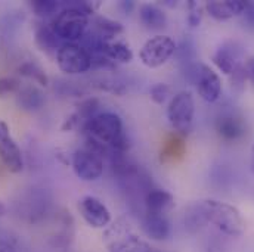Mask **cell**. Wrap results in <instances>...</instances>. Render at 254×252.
Segmentation results:
<instances>
[{
    "label": "cell",
    "instance_id": "obj_4",
    "mask_svg": "<svg viewBox=\"0 0 254 252\" xmlns=\"http://www.w3.org/2000/svg\"><path fill=\"white\" fill-rule=\"evenodd\" d=\"M195 102L193 96L188 90L176 93L167 105V120L170 126L181 136L190 134L193 124Z\"/></svg>",
    "mask_w": 254,
    "mask_h": 252
},
{
    "label": "cell",
    "instance_id": "obj_29",
    "mask_svg": "<svg viewBox=\"0 0 254 252\" xmlns=\"http://www.w3.org/2000/svg\"><path fill=\"white\" fill-rule=\"evenodd\" d=\"M119 6H120V9H123V12H125V13L128 15V13L133 10L134 3H133V1H120V4H119Z\"/></svg>",
    "mask_w": 254,
    "mask_h": 252
},
{
    "label": "cell",
    "instance_id": "obj_6",
    "mask_svg": "<svg viewBox=\"0 0 254 252\" xmlns=\"http://www.w3.org/2000/svg\"><path fill=\"white\" fill-rule=\"evenodd\" d=\"M178 50L175 40L169 36L158 34L143 43L139 50V58L148 68H158L167 62Z\"/></svg>",
    "mask_w": 254,
    "mask_h": 252
},
{
    "label": "cell",
    "instance_id": "obj_24",
    "mask_svg": "<svg viewBox=\"0 0 254 252\" xmlns=\"http://www.w3.org/2000/svg\"><path fill=\"white\" fill-rule=\"evenodd\" d=\"M21 89V83L15 77H0V98H6L9 95H16Z\"/></svg>",
    "mask_w": 254,
    "mask_h": 252
},
{
    "label": "cell",
    "instance_id": "obj_18",
    "mask_svg": "<svg viewBox=\"0 0 254 252\" xmlns=\"http://www.w3.org/2000/svg\"><path fill=\"white\" fill-rule=\"evenodd\" d=\"M36 43L40 48V50L46 53H58L60 48L64 45V42L55 34L51 25L39 24L36 28Z\"/></svg>",
    "mask_w": 254,
    "mask_h": 252
},
{
    "label": "cell",
    "instance_id": "obj_10",
    "mask_svg": "<svg viewBox=\"0 0 254 252\" xmlns=\"http://www.w3.org/2000/svg\"><path fill=\"white\" fill-rule=\"evenodd\" d=\"M78 211L83 220L93 229H105L111 223V211L96 196H84L78 202Z\"/></svg>",
    "mask_w": 254,
    "mask_h": 252
},
{
    "label": "cell",
    "instance_id": "obj_21",
    "mask_svg": "<svg viewBox=\"0 0 254 252\" xmlns=\"http://www.w3.org/2000/svg\"><path fill=\"white\" fill-rule=\"evenodd\" d=\"M151 250L152 248L143 244L139 238L133 235H127L122 241H117V244L113 248V252H151Z\"/></svg>",
    "mask_w": 254,
    "mask_h": 252
},
{
    "label": "cell",
    "instance_id": "obj_3",
    "mask_svg": "<svg viewBox=\"0 0 254 252\" xmlns=\"http://www.w3.org/2000/svg\"><path fill=\"white\" fill-rule=\"evenodd\" d=\"M205 223H211L222 233L238 238L244 233L246 224L241 212L234 205H229L222 201L207 199L198 205Z\"/></svg>",
    "mask_w": 254,
    "mask_h": 252
},
{
    "label": "cell",
    "instance_id": "obj_12",
    "mask_svg": "<svg viewBox=\"0 0 254 252\" xmlns=\"http://www.w3.org/2000/svg\"><path fill=\"white\" fill-rule=\"evenodd\" d=\"M247 1L244 0H225V1H207L205 9L208 15L217 21H226L234 16H238L244 12Z\"/></svg>",
    "mask_w": 254,
    "mask_h": 252
},
{
    "label": "cell",
    "instance_id": "obj_5",
    "mask_svg": "<svg viewBox=\"0 0 254 252\" xmlns=\"http://www.w3.org/2000/svg\"><path fill=\"white\" fill-rule=\"evenodd\" d=\"M71 167L74 174L83 182H96L104 174L102 155L90 146L77 149L72 153Z\"/></svg>",
    "mask_w": 254,
    "mask_h": 252
},
{
    "label": "cell",
    "instance_id": "obj_16",
    "mask_svg": "<svg viewBox=\"0 0 254 252\" xmlns=\"http://www.w3.org/2000/svg\"><path fill=\"white\" fill-rule=\"evenodd\" d=\"M16 105L28 112L39 111L45 105V95L36 86H21L16 93Z\"/></svg>",
    "mask_w": 254,
    "mask_h": 252
},
{
    "label": "cell",
    "instance_id": "obj_31",
    "mask_svg": "<svg viewBox=\"0 0 254 252\" xmlns=\"http://www.w3.org/2000/svg\"><path fill=\"white\" fill-rule=\"evenodd\" d=\"M253 155H254V146H253ZM253 165H254V164H253Z\"/></svg>",
    "mask_w": 254,
    "mask_h": 252
},
{
    "label": "cell",
    "instance_id": "obj_17",
    "mask_svg": "<svg viewBox=\"0 0 254 252\" xmlns=\"http://www.w3.org/2000/svg\"><path fill=\"white\" fill-rule=\"evenodd\" d=\"M139 19L148 30H163L167 27V15L157 4H142L139 7Z\"/></svg>",
    "mask_w": 254,
    "mask_h": 252
},
{
    "label": "cell",
    "instance_id": "obj_1",
    "mask_svg": "<svg viewBox=\"0 0 254 252\" xmlns=\"http://www.w3.org/2000/svg\"><path fill=\"white\" fill-rule=\"evenodd\" d=\"M87 136V146L104 153H125L127 139L123 128V120L114 112H99L83 124Z\"/></svg>",
    "mask_w": 254,
    "mask_h": 252
},
{
    "label": "cell",
    "instance_id": "obj_11",
    "mask_svg": "<svg viewBox=\"0 0 254 252\" xmlns=\"http://www.w3.org/2000/svg\"><path fill=\"white\" fill-rule=\"evenodd\" d=\"M143 202H145L146 214L164 215L175 206V196L167 190L151 188L146 190Z\"/></svg>",
    "mask_w": 254,
    "mask_h": 252
},
{
    "label": "cell",
    "instance_id": "obj_22",
    "mask_svg": "<svg viewBox=\"0 0 254 252\" xmlns=\"http://www.w3.org/2000/svg\"><path fill=\"white\" fill-rule=\"evenodd\" d=\"M31 9L39 16H51L63 9V4L54 0H34L31 1Z\"/></svg>",
    "mask_w": 254,
    "mask_h": 252
},
{
    "label": "cell",
    "instance_id": "obj_27",
    "mask_svg": "<svg viewBox=\"0 0 254 252\" xmlns=\"http://www.w3.org/2000/svg\"><path fill=\"white\" fill-rule=\"evenodd\" d=\"M0 252H18L15 245L7 239H0Z\"/></svg>",
    "mask_w": 254,
    "mask_h": 252
},
{
    "label": "cell",
    "instance_id": "obj_9",
    "mask_svg": "<svg viewBox=\"0 0 254 252\" xmlns=\"http://www.w3.org/2000/svg\"><path fill=\"white\" fill-rule=\"evenodd\" d=\"M0 161L13 174L24 170V158L21 148L15 142L9 126L0 120Z\"/></svg>",
    "mask_w": 254,
    "mask_h": 252
},
{
    "label": "cell",
    "instance_id": "obj_7",
    "mask_svg": "<svg viewBox=\"0 0 254 252\" xmlns=\"http://www.w3.org/2000/svg\"><path fill=\"white\" fill-rule=\"evenodd\" d=\"M57 63L60 69L68 75L84 74L92 68L89 52L77 43H64L57 53Z\"/></svg>",
    "mask_w": 254,
    "mask_h": 252
},
{
    "label": "cell",
    "instance_id": "obj_32",
    "mask_svg": "<svg viewBox=\"0 0 254 252\" xmlns=\"http://www.w3.org/2000/svg\"><path fill=\"white\" fill-rule=\"evenodd\" d=\"M253 168H254V165H253Z\"/></svg>",
    "mask_w": 254,
    "mask_h": 252
},
{
    "label": "cell",
    "instance_id": "obj_13",
    "mask_svg": "<svg viewBox=\"0 0 254 252\" xmlns=\"http://www.w3.org/2000/svg\"><path fill=\"white\" fill-rule=\"evenodd\" d=\"M217 134L228 142H235L246 134V126L243 120L234 114H223L216 121Z\"/></svg>",
    "mask_w": 254,
    "mask_h": 252
},
{
    "label": "cell",
    "instance_id": "obj_26",
    "mask_svg": "<svg viewBox=\"0 0 254 252\" xmlns=\"http://www.w3.org/2000/svg\"><path fill=\"white\" fill-rule=\"evenodd\" d=\"M241 15H243L244 24H246L249 28H253L254 30V3L247 1V6H246L244 12H243Z\"/></svg>",
    "mask_w": 254,
    "mask_h": 252
},
{
    "label": "cell",
    "instance_id": "obj_30",
    "mask_svg": "<svg viewBox=\"0 0 254 252\" xmlns=\"http://www.w3.org/2000/svg\"><path fill=\"white\" fill-rule=\"evenodd\" d=\"M164 4H166V6H170V7H173V6H178V1H173V0H166V1H164Z\"/></svg>",
    "mask_w": 254,
    "mask_h": 252
},
{
    "label": "cell",
    "instance_id": "obj_19",
    "mask_svg": "<svg viewBox=\"0 0 254 252\" xmlns=\"http://www.w3.org/2000/svg\"><path fill=\"white\" fill-rule=\"evenodd\" d=\"M123 30L125 28L119 21H114L105 16H98L93 21V34L104 42H111L114 37L120 36Z\"/></svg>",
    "mask_w": 254,
    "mask_h": 252
},
{
    "label": "cell",
    "instance_id": "obj_25",
    "mask_svg": "<svg viewBox=\"0 0 254 252\" xmlns=\"http://www.w3.org/2000/svg\"><path fill=\"white\" fill-rule=\"evenodd\" d=\"M188 9H190V13H188V24L190 27H198L201 19H202V13H201V7L196 1L190 0L188 1Z\"/></svg>",
    "mask_w": 254,
    "mask_h": 252
},
{
    "label": "cell",
    "instance_id": "obj_2",
    "mask_svg": "<svg viewBox=\"0 0 254 252\" xmlns=\"http://www.w3.org/2000/svg\"><path fill=\"white\" fill-rule=\"evenodd\" d=\"M96 7L98 4H90L89 1L68 4L58 12L51 27L64 43H75L86 36V30L89 27V15L93 13Z\"/></svg>",
    "mask_w": 254,
    "mask_h": 252
},
{
    "label": "cell",
    "instance_id": "obj_14",
    "mask_svg": "<svg viewBox=\"0 0 254 252\" xmlns=\"http://www.w3.org/2000/svg\"><path fill=\"white\" fill-rule=\"evenodd\" d=\"M145 235L152 239V241H167L170 238L172 229L170 223L166 218V215H158V214H145L143 223H142Z\"/></svg>",
    "mask_w": 254,
    "mask_h": 252
},
{
    "label": "cell",
    "instance_id": "obj_15",
    "mask_svg": "<svg viewBox=\"0 0 254 252\" xmlns=\"http://www.w3.org/2000/svg\"><path fill=\"white\" fill-rule=\"evenodd\" d=\"M238 59L240 53L235 49V45H222L213 55V62L214 65L226 75L235 74L238 69Z\"/></svg>",
    "mask_w": 254,
    "mask_h": 252
},
{
    "label": "cell",
    "instance_id": "obj_8",
    "mask_svg": "<svg viewBox=\"0 0 254 252\" xmlns=\"http://www.w3.org/2000/svg\"><path fill=\"white\" fill-rule=\"evenodd\" d=\"M190 71H192L193 81L196 84V90H198V95L201 96V99H204L208 103L219 101V98L222 95L220 77L208 65H204V63L193 65L190 68Z\"/></svg>",
    "mask_w": 254,
    "mask_h": 252
},
{
    "label": "cell",
    "instance_id": "obj_23",
    "mask_svg": "<svg viewBox=\"0 0 254 252\" xmlns=\"http://www.w3.org/2000/svg\"><path fill=\"white\" fill-rule=\"evenodd\" d=\"M149 96H151V99H152L154 103L163 105L169 99V96H170V87L166 83H157V84H154L151 87Z\"/></svg>",
    "mask_w": 254,
    "mask_h": 252
},
{
    "label": "cell",
    "instance_id": "obj_28",
    "mask_svg": "<svg viewBox=\"0 0 254 252\" xmlns=\"http://www.w3.org/2000/svg\"><path fill=\"white\" fill-rule=\"evenodd\" d=\"M246 75L252 80V83L254 84V56L246 63Z\"/></svg>",
    "mask_w": 254,
    "mask_h": 252
},
{
    "label": "cell",
    "instance_id": "obj_20",
    "mask_svg": "<svg viewBox=\"0 0 254 252\" xmlns=\"http://www.w3.org/2000/svg\"><path fill=\"white\" fill-rule=\"evenodd\" d=\"M18 71H19V74L22 77H27V78L33 80L34 83H37L40 86H45L46 87L49 84V78H48L45 69L39 63L34 62V61H25V62H22L19 65Z\"/></svg>",
    "mask_w": 254,
    "mask_h": 252
}]
</instances>
